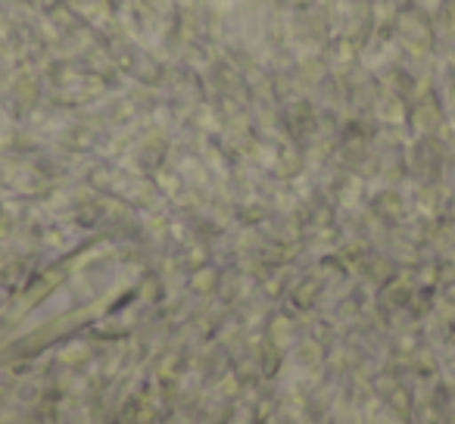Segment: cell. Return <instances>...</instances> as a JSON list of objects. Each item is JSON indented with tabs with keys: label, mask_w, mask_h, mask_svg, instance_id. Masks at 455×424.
Instances as JSON below:
<instances>
[{
	"label": "cell",
	"mask_w": 455,
	"mask_h": 424,
	"mask_svg": "<svg viewBox=\"0 0 455 424\" xmlns=\"http://www.w3.org/2000/svg\"><path fill=\"white\" fill-rule=\"evenodd\" d=\"M452 4H455V0H452Z\"/></svg>",
	"instance_id": "3957f363"
},
{
	"label": "cell",
	"mask_w": 455,
	"mask_h": 424,
	"mask_svg": "<svg viewBox=\"0 0 455 424\" xmlns=\"http://www.w3.org/2000/svg\"><path fill=\"white\" fill-rule=\"evenodd\" d=\"M393 35L403 47H409L411 53H427L434 47V22L424 13L421 4H405L396 13L393 22Z\"/></svg>",
	"instance_id": "6da1fadb"
},
{
	"label": "cell",
	"mask_w": 455,
	"mask_h": 424,
	"mask_svg": "<svg viewBox=\"0 0 455 424\" xmlns=\"http://www.w3.org/2000/svg\"><path fill=\"white\" fill-rule=\"evenodd\" d=\"M47 4H60V0H47Z\"/></svg>",
	"instance_id": "7a4b0ae2"
}]
</instances>
